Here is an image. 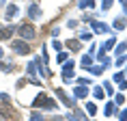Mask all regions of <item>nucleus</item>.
I'll use <instances>...</instances> for the list:
<instances>
[{
  "label": "nucleus",
  "mask_w": 127,
  "mask_h": 121,
  "mask_svg": "<svg viewBox=\"0 0 127 121\" xmlns=\"http://www.w3.org/2000/svg\"><path fill=\"white\" fill-rule=\"evenodd\" d=\"M32 106H34V108H47V110H56V102H54L52 97H47L45 93H39V95L32 100Z\"/></svg>",
  "instance_id": "obj_1"
},
{
  "label": "nucleus",
  "mask_w": 127,
  "mask_h": 121,
  "mask_svg": "<svg viewBox=\"0 0 127 121\" xmlns=\"http://www.w3.org/2000/svg\"><path fill=\"white\" fill-rule=\"evenodd\" d=\"M17 33H20V37L24 41H32L34 35H37V30H34V26H30V24H22V26H17Z\"/></svg>",
  "instance_id": "obj_2"
},
{
  "label": "nucleus",
  "mask_w": 127,
  "mask_h": 121,
  "mask_svg": "<svg viewBox=\"0 0 127 121\" xmlns=\"http://www.w3.org/2000/svg\"><path fill=\"white\" fill-rule=\"evenodd\" d=\"M11 50L24 56V54H28V52H30V46H28V43H26L24 39H15V41H11Z\"/></svg>",
  "instance_id": "obj_3"
},
{
  "label": "nucleus",
  "mask_w": 127,
  "mask_h": 121,
  "mask_svg": "<svg viewBox=\"0 0 127 121\" xmlns=\"http://www.w3.org/2000/svg\"><path fill=\"white\" fill-rule=\"evenodd\" d=\"M17 13H20V9H17V4H9V7H7V11H4V20L13 22L15 17H17Z\"/></svg>",
  "instance_id": "obj_4"
},
{
  "label": "nucleus",
  "mask_w": 127,
  "mask_h": 121,
  "mask_svg": "<svg viewBox=\"0 0 127 121\" xmlns=\"http://www.w3.org/2000/svg\"><path fill=\"white\" fill-rule=\"evenodd\" d=\"M63 78H65V80H71V78H73V63H71V60H65V67H63Z\"/></svg>",
  "instance_id": "obj_5"
},
{
  "label": "nucleus",
  "mask_w": 127,
  "mask_h": 121,
  "mask_svg": "<svg viewBox=\"0 0 127 121\" xmlns=\"http://www.w3.org/2000/svg\"><path fill=\"white\" fill-rule=\"evenodd\" d=\"M91 26H93L95 33H108V30H110V28H108L103 22H97V20H91Z\"/></svg>",
  "instance_id": "obj_6"
},
{
  "label": "nucleus",
  "mask_w": 127,
  "mask_h": 121,
  "mask_svg": "<svg viewBox=\"0 0 127 121\" xmlns=\"http://www.w3.org/2000/svg\"><path fill=\"white\" fill-rule=\"evenodd\" d=\"M56 95L60 97V102H63L65 106H73V100H71V97H69V95L65 93V91H60V89H56Z\"/></svg>",
  "instance_id": "obj_7"
},
{
  "label": "nucleus",
  "mask_w": 127,
  "mask_h": 121,
  "mask_svg": "<svg viewBox=\"0 0 127 121\" xmlns=\"http://www.w3.org/2000/svg\"><path fill=\"white\" fill-rule=\"evenodd\" d=\"M28 17H32V20H39V17H41L39 4H30V7H28Z\"/></svg>",
  "instance_id": "obj_8"
},
{
  "label": "nucleus",
  "mask_w": 127,
  "mask_h": 121,
  "mask_svg": "<svg viewBox=\"0 0 127 121\" xmlns=\"http://www.w3.org/2000/svg\"><path fill=\"white\" fill-rule=\"evenodd\" d=\"M32 63H34V67H37V71H39V76H47L50 71L45 69V65H43V60L41 59H32Z\"/></svg>",
  "instance_id": "obj_9"
},
{
  "label": "nucleus",
  "mask_w": 127,
  "mask_h": 121,
  "mask_svg": "<svg viewBox=\"0 0 127 121\" xmlns=\"http://www.w3.org/2000/svg\"><path fill=\"white\" fill-rule=\"evenodd\" d=\"M15 30H17L15 26H7V28H0V41H2V39H7L9 35H13Z\"/></svg>",
  "instance_id": "obj_10"
},
{
  "label": "nucleus",
  "mask_w": 127,
  "mask_h": 121,
  "mask_svg": "<svg viewBox=\"0 0 127 121\" xmlns=\"http://www.w3.org/2000/svg\"><path fill=\"white\" fill-rule=\"evenodd\" d=\"M86 95H88V89L84 87V84H78V87H75V97H82V100H84Z\"/></svg>",
  "instance_id": "obj_11"
},
{
  "label": "nucleus",
  "mask_w": 127,
  "mask_h": 121,
  "mask_svg": "<svg viewBox=\"0 0 127 121\" xmlns=\"http://www.w3.org/2000/svg\"><path fill=\"white\" fill-rule=\"evenodd\" d=\"M78 7H80V9H93L95 7V0H80Z\"/></svg>",
  "instance_id": "obj_12"
},
{
  "label": "nucleus",
  "mask_w": 127,
  "mask_h": 121,
  "mask_svg": "<svg viewBox=\"0 0 127 121\" xmlns=\"http://www.w3.org/2000/svg\"><path fill=\"white\" fill-rule=\"evenodd\" d=\"M114 43H116V39H114V37H112V39H108L106 43H103V48H99V52H106V50H112V48H114Z\"/></svg>",
  "instance_id": "obj_13"
},
{
  "label": "nucleus",
  "mask_w": 127,
  "mask_h": 121,
  "mask_svg": "<svg viewBox=\"0 0 127 121\" xmlns=\"http://www.w3.org/2000/svg\"><path fill=\"white\" fill-rule=\"evenodd\" d=\"M125 24H127V22L123 20V17H119V20H114L112 26H114V30H123V28H125Z\"/></svg>",
  "instance_id": "obj_14"
},
{
  "label": "nucleus",
  "mask_w": 127,
  "mask_h": 121,
  "mask_svg": "<svg viewBox=\"0 0 127 121\" xmlns=\"http://www.w3.org/2000/svg\"><path fill=\"white\" fill-rule=\"evenodd\" d=\"M78 37H80V41H91L93 39V33H91V30H82Z\"/></svg>",
  "instance_id": "obj_15"
},
{
  "label": "nucleus",
  "mask_w": 127,
  "mask_h": 121,
  "mask_svg": "<svg viewBox=\"0 0 127 121\" xmlns=\"http://www.w3.org/2000/svg\"><path fill=\"white\" fill-rule=\"evenodd\" d=\"M86 113H88V115H97V104L86 102Z\"/></svg>",
  "instance_id": "obj_16"
},
{
  "label": "nucleus",
  "mask_w": 127,
  "mask_h": 121,
  "mask_svg": "<svg viewBox=\"0 0 127 121\" xmlns=\"http://www.w3.org/2000/svg\"><path fill=\"white\" fill-rule=\"evenodd\" d=\"M112 113H114V102H108L106 108H103V115H106V117H110Z\"/></svg>",
  "instance_id": "obj_17"
},
{
  "label": "nucleus",
  "mask_w": 127,
  "mask_h": 121,
  "mask_svg": "<svg viewBox=\"0 0 127 121\" xmlns=\"http://www.w3.org/2000/svg\"><path fill=\"white\" fill-rule=\"evenodd\" d=\"M67 48H71V50H80V41H75V39H69L67 43H65Z\"/></svg>",
  "instance_id": "obj_18"
},
{
  "label": "nucleus",
  "mask_w": 127,
  "mask_h": 121,
  "mask_svg": "<svg viewBox=\"0 0 127 121\" xmlns=\"http://www.w3.org/2000/svg\"><path fill=\"white\" fill-rule=\"evenodd\" d=\"M93 95H95V97H97V100H101V97L106 95V91H103V89H101V87H95V89H93Z\"/></svg>",
  "instance_id": "obj_19"
},
{
  "label": "nucleus",
  "mask_w": 127,
  "mask_h": 121,
  "mask_svg": "<svg viewBox=\"0 0 127 121\" xmlns=\"http://www.w3.org/2000/svg\"><path fill=\"white\" fill-rule=\"evenodd\" d=\"M82 65H84V67H88V65H91V63H93V56H91V54H84V56H82V60H80Z\"/></svg>",
  "instance_id": "obj_20"
},
{
  "label": "nucleus",
  "mask_w": 127,
  "mask_h": 121,
  "mask_svg": "<svg viewBox=\"0 0 127 121\" xmlns=\"http://www.w3.org/2000/svg\"><path fill=\"white\" fill-rule=\"evenodd\" d=\"M101 87H103V91H106L108 95H112V93H114V87H112V82H103Z\"/></svg>",
  "instance_id": "obj_21"
},
{
  "label": "nucleus",
  "mask_w": 127,
  "mask_h": 121,
  "mask_svg": "<svg viewBox=\"0 0 127 121\" xmlns=\"http://www.w3.org/2000/svg\"><path fill=\"white\" fill-rule=\"evenodd\" d=\"M26 71H28V76H30V78H34V71H37V67H34V63H32V60H30V63H28V67H26Z\"/></svg>",
  "instance_id": "obj_22"
},
{
  "label": "nucleus",
  "mask_w": 127,
  "mask_h": 121,
  "mask_svg": "<svg viewBox=\"0 0 127 121\" xmlns=\"http://www.w3.org/2000/svg\"><path fill=\"white\" fill-rule=\"evenodd\" d=\"M125 50H127V43H119V46H116V54H119V56L125 52Z\"/></svg>",
  "instance_id": "obj_23"
},
{
  "label": "nucleus",
  "mask_w": 127,
  "mask_h": 121,
  "mask_svg": "<svg viewBox=\"0 0 127 121\" xmlns=\"http://www.w3.org/2000/svg\"><path fill=\"white\" fill-rule=\"evenodd\" d=\"M112 2H114V0H103V2H101V9H103V11H108V9L112 7Z\"/></svg>",
  "instance_id": "obj_24"
},
{
  "label": "nucleus",
  "mask_w": 127,
  "mask_h": 121,
  "mask_svg": "<svg viewBox=\"0 0 127 121\" xmlns=\"http://www.w3.org/2000/svg\"><path fill=\"white\" fill-rule=\"evenodd\" d=\"M125 63H127V56H125V54H121L119 59H116V65L121 67V65H125Z\"/></svg>",
  "instance_id": "obj_25"
},
{
  "label": "nucleus",
  "mask_w": 127,
  "mask_h": 121,
  "mask_svg": "<svg viewBox=\"0 0 127 121\" xmlns=\"http://www.w3.org/2000/svg\"><path fill=\"white\" fill-rule=\"evenodd\" d=\"M0 69H2V71H11V69H13V65H11V63H2V65H0Z\"/></svg>",
  "instance_id": "obj_26"
},
{
  "label": "nucleus",
  "mask_w": 127,
  "mask_h": 121,
  "mask_svg": "<svg viewBox=\"0 0 127 121\" xmlns=\"http://www.w3.org/2000/svg\"><path fill=\"white\" fill-rule=\"evenodd\" d=\"M67 59H69V54H67V52H60V54H58V63H65Z\"/></svg>",
  "instance_id": "obj_27"
},
{
  "label": "nucleus",
  "mask_w": 127,
  "mask_h": 121,
  "mask_svg": "<svg viewBox=\"0 0 127 121\" xmlns=\"http://www.w3.org/2000/svg\"><path fill=\"white\" fill-rule=\"evenodd\" d=\"M30 121H43V115H39V113L30 115Z\"/></svg>",
  "instance_id": "obj_28"
},
{
  "label": "nucleus",
  "mask_w": 127,
  "mask_h": 121,
  "mask_svg": "<svg viewBox=\"0 0 127 121\" xmlns=\"http://www.w3.org/2000/svg\"><path fill=\"white\" fill-rule=\"evenodd\" d=\"M123 102H125V95L119 93V95H116V100H114V104H123Z\"/></svg>",
  "instance_id": "obj_29"
},
{
  "label": "nucleus",
  "mask_w": 127,
  "mask_h": 121,
  "mask_svg": "<svg viewBox=\"0 0 127 121\" xmlns=\"http://www.w3.org/2000/svg\"><path fill=\"white\" fill-rule=\"evenodd\" d=\"M52 48L54 50H63V43H60V41H52Z\"/></svg>",
  "instance_id": "obj_30"
},
{
  "label": "nucleus",
  "mask_w": 127,
  "mask_h": 121,
  "mask_svg": "<svg viewBox=\"0 0 127 121\" xmlns=\"http://www.w3.org/2000/svg\"><path fill=\"white\" fill-rule=\"evenodd\" d=\"M123 80V74H121V71H116V74H114V82H121Z\"/></svg>",
  "instance_id": "obj_31"
},
{
  "label": "nucleus",
  "mask_w": 127,
  "mask_h": 121,
  "mask_svg": "<svg viewBox=\"0 0 127 121\" xmlns=\"http://www.w3.org/2000/svg\"><path fill=\"white\" fill-rule=\"evenodd\" d=\"M119 89H121V91H125V89H127V80H121L119 82Z\"/></svg>",
  "instance_id": "obj_32"
},
{
  "label": "nucleus",
  "mask_w": 127,
  "mask_h": 121,
  "mask_svg": "<svg viewBox=\"0 0 127 121\" xmlns=\"http://www.w3.org/2000/svg\"><path fill=\"white\" fill-rule=\"evenodd\" d=\"M0 100H2V102H11V97H9L7 93H2V95H0Z\"/></svg>",
  "instance_id": "obj_33"
},
{
  "label": "nucleus",
  "mask_w": 127,
  "mask_h": 121,
  "mask_svg": "<svg viewBox=\"0 0 127 121\" xmlns=\"http://www.w3.org/2000/svg\"><path fill=\"white\" fill-rule=\"evenodd\" d=\"M67 26H69V28H75V26H78V22H75V20H69Z\"/></svg>",
  "instance_id": "obj_34"
},
{
  "label": "nucleus",
  "mask_w": 127,
  "mask_h": 121,
  "mask_svg": "<svg viewBox=\"0 0 127 121\" xmlns=\"http://www.w3.org/2000/svg\"><path fill=\"white\" fill-rule=\"evenodd\" d=\"M119 119H121V121H125V119H127V108L123 110V113H121V117H119Z\"/></svg>",
  "instance_id": "obj_35"
},
{
  "label": "nucleus",
  "mask_w": 127,
  "mask_h": 121,
  "mask_svg": "<svg viewBox=\"0 0 127 121\" xmlns=\"http://www.w3.org/2000/svg\"><path fill=\"white\" fill-rule=\"evenodd\" d=\"M2 56H4V50H2V48H0V60H2Z\"/></svg>",
  "instance_id": "obj_36"
},
{
  "label": "nucleus",
  "mask_w": 127,
  "mask_h": 121,
  "mask_svg": "<svg viewBox=\"0 0 127 121\" xmlns=\"http://www.w3.org/2000/svg\"><path fill=\"white\" fill-rule=\"evenodd\" d=\"M54 121H65V119H63V117H56V119H54Z\"/></svg>",
  "instance_id": "obj_37"
},
{
  "label": "nucleus",
  "mask_w": 127,
  "mask_h": 121,
  "mask_svg": "<svg viewBox=\"0 0 127 121\" xmlns=\"http://www.w3.org/2000/svg\"><path fill=\"white\" fill-rule=\"evenodd\" d=\"M4 2H7V0H0V4H4Z\"/></svg>",
  "instance_id": "obj_38"
},
{
  "label": "nucleus",
  "mask_w": 127,
  "mask_h": 121,
  "mask_svg": "<svg viewBox=\"0 0 127 121\" xmlns=\"http://www.w3.org/2000/svg\"><path fill=\"white\" fill-rule=\"evenodd\" d=\"M125 121H127V119H125Z\"/></svg>",
  "instance_id": "obj_39"
}]
</instances>
